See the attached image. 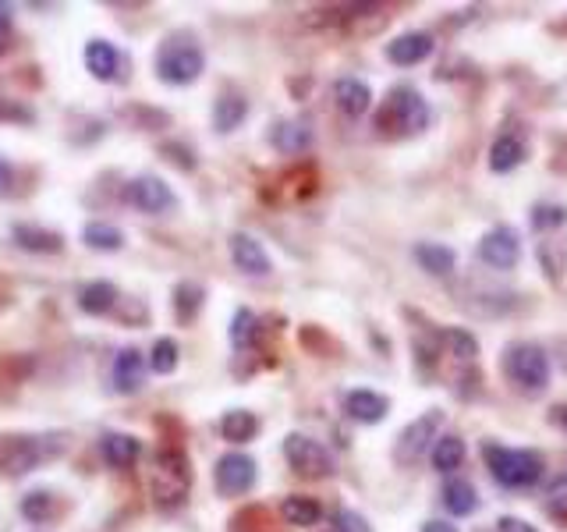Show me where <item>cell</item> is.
I'll return each instance as SVG.
<instances>
[{"instance_id":"obj_28","label":"cell","mask_w":567,"mask_h":532,"mask_svg":"<svg viewBox=\"0 0 567 532\" xmlns=\"http://www.w3.org/2000/svg\"><path fill=\"white\" fill-rule=\"evenodd\" d=\"M443 504L451 515H472L479 508V497H475V486L465 483V479H451V483L443 486Z\"/></svg>"},{"instance_id":"obj_13","label":"cell","mask_w":567,"mask_h":532,"mask_svg":"<svg viewBox=\"0 0 567 532\" xmlns=\"http://www.w3.org/2000/svg\"><path fill=\"white\" fill-rule=\"evenodd\" d=\"M433 54V36L429 32H404L394 43H387V57L397 64V68H412V64H422Z\"/></svg>"},{"instance_id":"obj_31","label":"cell","mask_w":567,"mask_h":532,"mask_svg":"<svg viewBox=\"0 0 567 532\" xmlns=\"http://www.w3.org/2000/svg\"><path fill=\"white\" fill-rule=\"evenodd\" d=\"M202 298H206V291L199 288V284H178L174 288V313H178V320H195V313H199Z\"/></svg>"},{"instance_id":"obj_10","label":"cell","mask_w":567,"mask_h":532,"mask_svg":"<svg viewBox=\"0 0 567 532\" xmlns=\"http://www.w3.org/2000/svg\"><path fill=\"white\" fill-rule=\"evenodd\" d=\"M128 199H132V206L142 213H167V210H174V203H178L171 185H167L164 178H156V174L135 178L132 188H128Z\"/></svg>"},{"instance_id":"obj_14","label":"cell","mask_w":567,"mask_h":532,"mask_svg":"<svg viewBox=\"0 0 567 532\" xmlns=\"http://www.w3.org/2000/svg\"><path fill=\"white\" fill-rule=\"evenodd\" d=\"M11 238H15L18 249L39 252V256H54V252L64 249V235H57V231H47V227H36V224H15Z\"/></svg>"},{"instance_id":"obj_35","label":"cell","mask_w":567,"mask_h":532,"mask_svg":"<svg viewBox=\"0 0 567 532\" xmlns=\"http://www.w3.org/2000/svg\"><path fill=\"white\" fill-rule=\"evenodd\" d=\"M567 220L564 206H550V203H539L536 210H532V227L536 231H550V227H560Z\"/></svg>"},{"instance_id":"obj_17","label":"cell","mask_w":567,"mask_h":532,"mask_svg":"<svg viewBox=\"0 0 567 532\" xmlns=\"http://www.w3.org/2000/svg\"><path fill=\"white\" fill-rule=\"evenodd\" d=\"M334 100H337V107L348 114V118H362V114L373 107V93H369L366 82H358V79H341V82H337Z\"/></svg>"},{"instance_id":"obj_39","label":"cell","mask_w":567,"mask_h":532,"mask_svg":"<svg viewBox=\"0 0 567 532\" xmlns=\"http://www.w3.org/2000/svg\"><path fill=\"white\" fill-rule=\"evenodd\" d=\"M0 121H22V125H29V121H32V110L15 107V103H4V100H0Z\"/></svg>"},{"instance_id":"obj_38","label":"cell","mask_w":567,"mask_h":532,"mask_svg":"<svg viewBox=\"0 0 567 532\" xmlns=\"http://www.w3.org/2000/svg\"><path fill=\"white\" fill-rule=\"evenodd\" d=\"M160 153H167V160H174V164H181V167H185V171H192V167H195L192 153H188L185 146H174V142H167V146H160Z\"/></svg>"},{"instance_id":"obj_2","label":"cell","mask_w":567,"mask_h":532,"mask_svg":"<svg viewBox=\"0 0 567 532\" xmlns=\"http://www.w3.org/2000/svg\"><path fill=\"white\" fill-rule=\"evenodd\" d=\"M482 458L490 465L493 479L507 490H529L543 479V458L536 451H514V447L486 444L482 447Z\"/></svg>"},{"instance_id":"obj_19","label":"cell","mask_w":567,"mask_h":532,"mask_svg":"<svg viewBox=\"0 0 567 532\" xmlns=\"http://www.w3.org/2000/svg\"><path fill=\"white\" fill-rule=\"evenodd\" d=\"M245 118H249V100L241 93H224L217 100V107H213V128H217L220 135L234 132Z\"/></svg>"},{"instance_id":"obj_3","label":"cell","mask_w":567,"mask_h":532,"mask_svg":"<svg viewBox=\"0 0 567 532\" xmlns=\"http://www.w3.org/2000/svg\"><path fill=\"white\" fill-rule=\"evenodd\" d=\"M206 68V57L188 36H171L156 50V75L167 86H192Z\"/></svg>"},{"instance_id":"obj_15","label":"cell","mask_w":567,"mask_h":532,"mask_svg":"<svg viewBox=\"0 0 567 532\" xmlns=\"http://www.w3.org/2000/svg\"><path fill=\"white\" fill-rule=\"evenodd\" d=\"M100 451L110 469H132V465L139 462L142 444L135 437H128V433H107V437L100 440Z\"/></svg>"},{"instance_id":"obj_11","label":"cell","mask_w":567,"mask_h":532,"mask_svg":"<svg viewBox=\"0 0 567 532\" xmlns=\"http://www.w3.org/2000/svg\"><path fill=\"white\" fill-rule=\"evenodd\" d=\"M231 259H234V266H238L241 274H249V277H266L273 270L266 249L252 235H245V231L231 235Z\"/></svg>"},{"instance_id":"obj_27","label":"cell","mask_w":567,"mask_h":532,"mask_svg":"<svg viewBox=\"0 0 567 532\" xmlns=\"http://www.w3.org/2000/svg\"><path fill=\"white\" fill-rule=\"evenodd\" d=\"M312 142V132L305 121H280L277 128H273V146L280 149V153H302V149H309Z\"/></svg>"},{"instance_id":"obj_26","label":"cell","mask_w":567,"mask_h":532,"mask_svg":"<svg viewBox=\"0 0 567 532\" xmlns=\"http://www.w3.org/2000/svg\"><path fill=\"white\" fill-rule=\"evenodd\" d=\"M525 160V142L518 139V135H500L497 142H493L490 149V167L497 174H507L514 171V167Z\"/></svg>"},{"instance_id":"obj_33","label":"cell","mask_w":567,"mask_h":532,"mask_svg":"<svg viewBox=\"0 0 567 532\" xmlns=\"http://www.w3.org/2000/svg\"><path fill=\"white\" fill-rule=\"evenodd\" d=\"M256 334H259L256 313H249V309H238V313H234V323H231V341H234V348H252Z\"/></svg>"},{"instance_id":"obj_25","label":"cell","mask_w":567,"mask_h":532,"mask_svg":"<svg viewBox=\"0 0 567 532\" xmlns=\"http://www.w3.org/2000/svg\"><path fill=\"white\" fill-rule=\"evenodd\" d=\"M259 433V419L245 408H234V412H224L220 419V437L231 440V444H249Z\"/></svg>"},{"instance_id":"obj_4","label":"cell","mask_w":567,"mask_h":532,"mask_svg":"<svg viewBox=\"0 0 567 532\" xmlns=\"http://www.w3.org/2000/svg\"><path fill=\"white\" fill-rule=\"evenodd\" d=\"M504 373L518 391L525 394H543L550 384V359L539 345L529 341H518V345L507 348L504 355Z\"/></svg>"},{"instance_id":"obj_23","label":"cell","mask_w":567,"mask_h":532,"mask_svg":"<svg viewBox=\"0 0 567 532\" xmlns=\"http://www.w3.org/2000/svg\"><path fill=\"white\" fill-rule=\"evenodd\" d=\"M415 263L433 277H447L454 270V249L440 242H419L415 245Z\"/></svg>"},{"instance_id":"obj_9","label":"cell","mask_w":567,"mask_h":532,"mask_svg":"<svg viewBox=\"0 0 567 532\" xmlns=\"http://www.w3.org/2000/svg\"><path fill=\"white\" fill-rule=\"evenodd\" d=\"M440 426H443L440 408H429L426 415H419V419L401 433V440H397V462H415L429 444H436Z\"/></svg>"},{"instance_id":"obj_21","label":"cell","mask_w":567,"mask_h":532,"mask_svg":"<svg viewBox=\"0 0 567 532\" xmlns=\"http://www.w3.org/2000/svg\"><path fill=\"white\" fill-rule=\"evenodd\" d=\"M39 462V440H11L8 451L0 454V469L11 476H25L29 469H36Z\"/></svg>"},{"instance_id":"obj_24","label":"cell","mask_w":567,"mask_h":532,"mask_svg":"<svg viewBox=\"0 0 567 532\" xmlns=\"http://www.w3.org/2000/svg\"><path fill=\"white\" fill-rule=\"evenodd\" d=\"M280 515H284V522L288 525L309 529V525H316L319 518H323V508H319V501H312V497L291 493V497H284V504H280Z\"/></svg>"},{"instance_id":"obj_30","label":"cell","mask_w":567,"mask_h":532,"mask_svg":"<svg viewBox=\"0 0 567 532\" xmlns=\"http://www.w3.org/2000/svg\"><path fill=\"white\" fill-rule=\"evenodd\" d=\"M82 238H86L89 249H100V252H117L121 245H125V235H121V231H117L114 224H100V220L86 224Z\"/></svg>"},{"instance_id":"obj_43","label":"cell","mask_w":567,"mask_h":532,"mask_svg":"<svg viewBox=\"0 0 567 532\" xmlns=\"http://www.w3.org/2000/svg\"><path fill=\"white\" fill-rule=\"evenodd\" d=\"M560 426L567 430V408H560Z\"/></svg>"},{"instance_id":"obj_36","label":"cell","mask_w":567,"mask_h":532,"mask_svg":"<svg viewBox=\"0 0 567 532\" xmlns=\"http://www.w3.org/2000/svg\"><path fill=\"white\" fill-rule=\"evenodd\" d=\"M546 497H550L546 504H550L553 515H557V518H567V476H560L557 483L550 486V493H546Z\"/></svg>"},{"instance_id":"obj_42","label":"cell","mask_w":567,"mask_h":532,"mask_svg":"<svg viewBox=\"0 0 567 532\" xmlns=\"http://www.w3.org/2000/svg\"><path fill=\"white\" fill-rule=\"evenodd\" d=\"M422 532H458V529H454L451 522H436V518H433V522L422 525Z\"/></svg>"},{"instance_id":"obj_34","label":"cell","mask_w":567,"mask_h":532,"mask_svg":"<svg viewBox=\"0 0 567 532\" xmlns=\"http://www.w3.org/2000/svg\"><path fill=\"white\" fill-rule=\"evenodd\" d=\"M443 345L451 348L454 359H475L479 355V341H475L468 330L461 327H451V330H443Z\"/></svg>"},{"instance_id":"obj_1","label":"cell","mask_w":567,"mask_h":532,"mask_svg":"<svg viewBox=\"0 0 567 532\" xmlns=\"http://www.w3.org/2000/svg\"><path fill=\"white\" fill-rule=\"evenodd\" d=\"M192 490V462L181 447H160L149 458V493L160 508H174Z\"/></svg>"},{"instance_id":"obj_18","label":"cell","mask_w":567,"mask_h":532,"mask_svg":"<svg viewBox=\"0 0 567 532\" xmlns=\"http://www.w3.org/2000/svg\"><path fill=\"white\" fill-rule=\"evenodd\" d=\"M117 64H121V57H117L114 43H107V40H89L86 43V68H89L93 79L110 82L117 75Z\"/></svg>"},{"instance_id":"obj_22","label":"cell","mask_w":567,"mask_h":532,"mask_svg":"<svg viewBox=\"0 0 567 532\" xmlns=\"http://www.w3.org/2000/svg\"><path fill=\"white\" fill-rule=\"evenodd\" d=\"M429 458H433L436 472L461 469V462H465V440L454 437V433H440V437H436V444L429 447Z\"/></svg>"},{"instance_id":"obj_8","label":"cell","mask_w":567,"mask_h":532,"mask_svg":"<svg viewBox=\"0 0 567 532\" xmlns=\"http://www.w3.org/2000/svg\"><path fill=\"white\" fill-rule=\"evenodd\" d=\"M479 259L493 270H514L521 259V242L514 227H493L479 242Z\"/></svg>"},{"instance_id":"obj_5","label":"cell","mask_w":567,"mask_h":532,"mask_svg":"<svg viewBox=\"0 0 567 532\" xmlns=\"http://www.w3.org/2000/svg\"><path fill=\"white\" fill-rule=\"evenodd\" d=\"M429 125V103L419 89L412 86H397L390 93L387 107L380 110V118H376V128L383 132H401V135H412L422 132Z\"/></svg>"},{"instance_id":"obj_7","label":"cell","mask_w":567,"mask_h":532,"mask_svg":"<svg viewBox=\"0 0 567 532\" xmlns=\"http://www.w3.org/2000/svg\"><path fill=\"white\" fill-rule=\"evenodd\" d=\"M213 479H217V490L224 497H241V493H249L252 483H256V462H252L249 454L231 451L217 462Z\"/></svg>"},{"instance_id":"obj_20","label":"cell","mask_w":567,"mask_h":532,"mask_svg":"<svg viewBox=\"0 0 567 532\" xmlns=\"http://www.w3.org/2000/svg\"><path fill=\"white\" fill-rule=\"evenodd\" d=\"M117 298L121 295H117V288L110 281H93L78 291V309L89 316H107L117 306Z\"/></svg>"},{"instance_id":"obj_6","label":"cell","mask_w":567,"mask_h":532,"mask_svg":"<svg viewBox=\"0 0 567 532\" xmlns=\"http://www.w3.org/2000/svg\"><path fill=\"white\" fill-rule=\"evenodd\" d=\"M284 458H288L291 469L305 479H327L330 472H334L330 451L319 444V440L305 437V433H291V437L284 440Z\"/></svg>"},{"instance_id":"obj_40","label":"cell","mask_w":567,"mask_h":532,"mask_svg":"<svg viewBox=\"0 0 567 532\" xmlns=\"http://www.w3.org/2000/svg\"><path fill=\"white\" fill-rule=\"evenodd\" d=\"M497 532H539L536 525H529L525 518H514V515H504L497 522Z\"/></svg>"},{"instance_id":"obj_16","label":"cell","mask_w":567,"mask_h":532,"mask_svg":"<svg viewBox=\"0 0 567 532\" xmlns=\"http://www.w3.org/2000/svg\"><path fill=\"white\" fill-rule=\"evenodd\" d=\"M387 408L390 401L376 391H351L348 398H344V412H348L355 423H366V426L380 423L383 415H387Z\"/></svg>"},{"instance_id":"obj_29","label":"cell","mask_w":567,"mask_h":532,"mask_svg":"<svg viewBox=\"0 0 567 532\" xmlns=\"http://www.w3.org/2000/svg\"><path fill=\"white\" fill-rule=\"evenodd\" d=\"M54 511H57V497L50 490H32L22 497V515L29 518V522H36V525L50 522Z\"/></svg>"},{"instance_id":"obj_41","label":"cell","mask_w":567,"mask_h":532,"mask_svg":"<svg viewBox=\"0 0 567 532\" xmlns=\"http://www.w3.org/2000/svg\"><path fill=\"white\" fill-rule=\"evenodd\" d=\"M8 188H11V167H8V160H0V196H4Z\"/></svg>"},{"instance_id":"obj_12","label":"cell","mask_w":567,"mask_h":532,"mask_svg":"<svg viewBox=\"0 0 567 532\" xmlns=\"http://www.w3.org/2000/svg\"><path fill=\"white\" fill-rule=\"evenodd\" d=\"M110 380L121 394H135L146 380V355L139 348H121L114 359V369H110Z\"/></svg>"},{"instance_id":"obj_32","label":"cell","mask_w":567,"mask_h":532,"mask_svg":"<svg viewBox=\"0 0 567 532\" xmlns=\"http://www.w3.org/2000/svg\"><path fill=\"white\" fill-rule=\"evenodd\" d=\"M178 341H171V337H160L153 345V352H149V369L153 373H174L178 369Z\"/></svg>"},{"instance_id":"obj_37","label":"cell","mask_w":567,"mask_h":532,"mask_svg":"<svg viewBox=\"0 0 567 532\" xmlns=\"http://www.w3.org/2000/svg\"><path fill=\"white\" fill-rule=\"evenodd\" d=\"M337 532H373V525L358 511H337Z\"/></svg>"}]
</instances>
